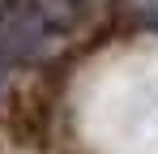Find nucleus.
I'll return each instance as SVG.
<instances>
[{
	"instance_id": "obj_1",
	"label": "nucleus",
	"mask_w": 158,
	"mask_h": 154,
	"mask_svg": "<svg viewBox=\"0 0 158 154\" xmlns=\"http://www.w3.org/2000/svg\"><path fill=\"white\" fill-rule=\"evenodd\" d=\"M128 9L141 17V22H150V26H158V0H128Z\"/></svg>"
},
{
	"instance_id": "obj_2",
	"label": "nucleus",
	"mask_w": 158,
	"mask_h": 154,
	"mask_svg": "<svg viewBox=\"0 0 158 154\" xmlns=\"http://www.w3.org/2000/svg\"><path fill=\"white\" fill-rule=\"evenodd\" d=\"M9 73H13V64H9V60H4V51H0V94L9 90Z\"/></svg>"
},
{
	"instance_id": "obj_3",
	"label": "nucleus",
	"mask_w": 158,
	"mask_h": 154,
	"mask_svg": "<svg viewBox=\"0 0 158 154\" xmlns=\"http://www.w3.org/2000/svg\"><path fill=\"white\" fill-rule=\"evenodd\" d=\"M69 4H73V9H77V4H81V0H69Z\"/></svg>"
}]
</instances>
